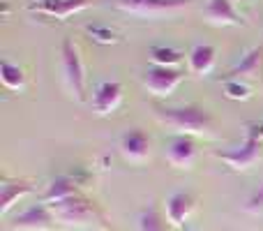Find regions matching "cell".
I'll use <instances>...</instances> for the list:
<instances>
[{
    "instance_id": "obj_13",
    "label": "cell",
    "mask_w": 263,
    "mask_h": 231,
    "mask_svg": "<svg viewBox=\"0 0 263 231\" xmlns=\"http://www.w3.org/2000/svg\"><path fill=\"white\" fill-rule=\"evenodd\" d=\"M86 7H90V0H37L32 5V9L55 19H67L72 14L83 12Z\"/></svg>"
},
{
    "instance_id": "obj_5",
    "label": "cell",
    "mask_w": 263,
    "mask_h": 231,
    "mask_svg": "<svg viewBox=\"0 0 263 231\" xmlns=\"http://www.w3.org/2000/svg\"><path fill=\"white\" fill-rule=\"evenodd\" d=\"M51 213H53L55 222H63L67 227H86V224L95 222V210L81 197H69L65 201H55V204H49Z\"/></svg>"
},
{
    "instance_id": "obj_19",
    "label": "cell",
    "mask_w": 263,
    "mask_h": 231,
    "mask_svg": "<svg viewBox=\"0 0 263 231\" xmlns=\"http://www.w3.org/2000/svg\"><path fill=\"white\" fill-rule=\"evenodd\" d=\"M150 60L157 67H178L182 63V54L178 49H171V46H153Z\"/></svg>"
},
{
    "instance_id": "obj_8",
    "label": "cell",
    "mask_w": 263,
    "mask_h": 231,
    "mask_svg": "<svg viewBox=\"0 0 263 231\" xmlns=\"http://www.w3.org/2000/svg\"><path fill=\"white\" fill-rule=\"evenodd\" d=\"M123 102V86L118 81H104L92 93V109L97 116L114 114Z\"/></svg>"
},
{
    "instance_id": "obj_14",
    "label": "cell",
    "mask_w": 263,
    "mask_h": 231,
    "mask_svg": "<svg viewBox=\"0 0 263 231\" xmlns=\"http://www.w3.org/2000/svg\"><path fill=\"white\" fill-rule=\"evenodd\" d=\"M215 63H217V51L210 44H196L187 56V67L196 77H205L213 72Z\"/></svg>"
},
{
    "instance_id": "obj_17",
    "label": "cell",
    "mask_w": 263,
    "mask_h": 231,
    "mask_svg": "<svg viewBox=\"0 0 263 231\" xmlns=\"http://www.w3.org/2000/svg\"><path fill=\"white\" fill-rule=\"evenodd\" d=\"M0 81L7 91H14V93H21L26 88V74L18 65L9 63V60H3L0 63Z\"/></svg>"
},
{
    "instance_id": "obj_18",
    "label": "cell",
    "mask_w": 263,
    "mask_h": 231,
    "mask_svg": "<svg viewBox=\"0 0 263 231\" xmlns=\"http://www.w3.org/2000/svg\"><path fill=\"white\" fill-rule=\"evenodd\" d=\"M69 197H77V185H74L72 178H55V181L49 183V187H46V204H55V201H65L69 199Z\"/></svg>"
},
{
    "instance_id": "obj_11",
    "label": "cell",
    "mask_w": 263,
    "mask_h": 231,
    "mask_svg": "<svg viewBox=\"0 0 263 231\" xmlns=\"http://www.w3.org/2000/svg\"><path fill=\"white\" fill-rule=\"evenodd\" d=\"M166 159L178 169H192L196 159V144L192 136H173L166 146Z\"/></svg>"
},
{
    "instance_id": "obj_10",
    "label": "cell",
    "mask_w": 263,
    "mask_h": 231,
    "mask_svg": "<svg viewBox=\"0 0 263 231\" xmlns=\"http://www.w3.org/2000/svg\"><path fill=\"white\" fill-rule=\"evenodd\" d=\"M203 16L213 26H240L242 23V16L233 7V0H208L203 7Z\"/></svg>"
},
{
    "instance_id": "obj_23",
    "label": "cell",
    "mask_w": 263,
    "mask_h": 231,
    "mask_svg": "<svg viewBox=\"0 0 263 231\" xmlns=\"http://www.w3.org/2000/svg\"><path fill=\"white\" fill-rule=\"evenodd\" d=\"M90 35H102L100 42H114L116 35L111 30H104V28H90Z\"/></svg>"
},
{
    "instance_id": "obj_16",
    "label": "cell",
    "mask_w": 263,
    "mask_h": 231,
    "mask_svg": "<svg viewBox=\"0 0 263 231\" xmlns=\"http://www.w3.org/2000/svg\"><path fill=\"white\" fill-rule=\"evenodd\" d=\"M32 192V185L26 181H5L3 192H0V213L7 215L12 210V206L16 201H21L23 197H28Z\"/></svg>"
},
{
    "instance_id": "obj_12",
    "label": "cell",
    "mask_w": 263,
    "mask_h": 231,
    "mask_svg": "<svg viewBox=\"0 0 263 231\" xmlns=\"http://www.w3.org/2000/svg\"><path fill=\"white\" fill-rule=\"evenodd\" d=\"M120 153H123L125 159H129V162H145L150 155V139L145 132L141 130H129L127 134H123V139H120Z\"/></svg>"
},
{
    "instance_id": "obj_4",
    "label": "cell",
    "mask_w": 263,
    "mask_h": 231,
    "mask_svg": "<svg viewBox=\"0 0 263 231\" xmlns=\"http://www.w3.org/2000/svg\"><path fill=\"white\" fill-rule=\"evenodd\" d=\"M192 0H111L116 9L136 16H166V14H176L180 9L190 7Z\"/></svg>"
},
{
    "instance_id": "obj_20",
    "label": "cell",
    "mask_w": 263,
    "mask_h": 231,
    "mask_svg": "<svg viewBox=\"0 0 263 231\" xmlns=\"http://www.w3.org/2000/svg\"><path fill=\"white\" fill-rule=\"evenodd\" d=\"M136 229L139 231H164V222L155 208H145L136 220Z\"/></svg>"
},
{
    "instance_id": "obj_15",
    "label": "cell",
    "mask_w": 263,
    "mask_h": 231,
    "mask_svg": "<svg viewBox=\"0 0 263 231\" xmlns=\"http://www.w3.org/2000/svg\"><path fill=\"white\" fill-rule=\"evenodd\" d=\"M261 74H263V46H256L240 60L238 67H233L229 72V77L240 81V79H259Z\"/></svg>"
},
{
    "instance_id": "obj_21",
    "label": "cell",
    "mask_w": 263,
    "mask_h": 231,
    "mask_svg": "<svg viewBox=\"0 0 263 231\" xmlns=\"http://www.w3.org/2000/svg\"><path fill=\"white\" fill-rule=\"evenodd\" d=\"M224 93H227L229 100H247V97L252 95L250 86H247L245 81H238V79H229V81L224 83Z\"/></svg>"
},
{
    "instance_id": "obj_7",
    "label": "cell",
    "mask_w": 263,
    "mask_h": 231,
    "mask_svg": "<svg viewBox=\"0 0 263 231\" xmlns=\"http://www.w3.org/2000/svg\"><path fill=\"white\" fill-rule=\"evenodd\" d=\"M55 224V218L51 213L49 204L44 206H32V208L18 213L12 220V231H49Z\"/></svg>"
},
{
    "instance_id": "obj_9",
    "label": "cell",
    "mask_w": 263,
    "mask_h": 231,
    "mask_svg": "<svg viewBox=\"0 0 263 231\" xmlns=\"http://www.w3.org/2000/svg\"><path fill=\"white\" fill-rule=\"evenodd\" d=\"M194 206H196V201H194V197H192L190 192H173V194L166 199V204H164L166 222L171 224V227L180 229L182 224L187 222V218L192 215Z\"/></svg>"
},
{
    "instance_id": "obj_3",
    "label": "cell",
    "mask_w": 263,
    "mask_h": 231,
    "mask_svg": "<svg viewBox=\"0 0 263 231\" xmlns=\"http://www.w3.org/2000/svg\"><path fill=\"white\" fill-rule=\"evenodd\" d=\"M259 134H263V127H252L247 139L240 146H233L229 150H215V157L222 159L224 164L233 169V171H247L261 159V141Z\"/></svg>"
},
{
    "instance_id": "obj_1",
    "label": "cell",
    "mask_w": 263,
    "mask_h": 231,
    "mask_svg": "<svg viewBox=\"0 0 263 231\" xmlns=\"http://www.w3.org/2000/svg\"><path fill=\"white\" fill-rule=\"evenodd\" d=\"M157 118L178 136H201L208 134L213 118L201 106H171V109H155Z\"/></svg>"
},
{
    "instance_id": "obj_6",
    "label": "cell",
    "mask_w": 263,
    "mask_h": 231,
    "mask_svg": "<svg viewBox=\"0 0 263 231\" xmlns=\"http://www.w3.org/2000/svg\"><path fill=\"white\" fill-rule=\"evenodd\" d=\"M182 81V72L178 67H153L145 72V79H143V86L148 88L150 95L155 97H168Z\"/></svg>"
},
{
    "instance_id": "obj_2",
    "label": "cell",
    "mask_w": 263,
    "mask_h": 231,
    "mask_svg": "<svg viewBox=\"0 0 263 231\" xmlns=\"http://www.w3.org/2000/svg\"><path fill=\"white\" fill-rule=\"evenodd\" d=\"M60 67H63V81L67 91L77 100H86V67H83L79 46L72 40H65L60 46Z\"/></svg>"
},
{
    "instance_id": "obj_22",
    "label": "cell",
    "mask_w": 263,
    "mask_h": 231,
    "mask_svg": "<svg viewBox=\"0 0 263 231\" xmlns=\"http://www.w3.org/2000/svg\"><path fill=\"white\" fill-rule=\"evenodd\" d=\"M245 210H247V213H261V210H263V185H259V190H256L254 194L247 199Z\"/></svg>"
}]
</instances>
